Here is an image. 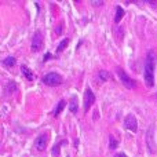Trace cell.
<instances>
[{
	"instance_id": "6da1fadb",
	"label": "cell",
	"mask_w": 157,
	"mask_h": 157,
	"mask_svg": "<svg viewBox=\"0 0 157 157\" xmlns=\"http://www.w3.org/2000/svg\"><path fill=\"white\" fill-rule=\"evenodd\" d=\"M145 81H146L147 87L155 86V63L152 61V57H147L146 62H145Z\"/></svg>"
},
{
	"instance_id": "7a4b0ae2",
	"label": "cell",
	"mask_w": 157,
	"mask_h": 157,
	"mask_svg": "<svg viewBox=\"0 0 157 157\" xmlns=\"http://www.w3.org/2000/svg\"><path fill=\"white\" fill-rule=\"evenodd\" d=\"M116 72H117V76H119L120 81H121V84L125 87V88H128V90L135 88V81H134L132 78L128 76V75L125 73V72L123 71L121 68H117V69H116Z\"/></svg>"
},
{
	"instance_id": "3957f363",
	"label": "cell",
	"mask_w": 157,
	"mask_h": 157,
	"mask_svg": "<svg viewBox=\"0 0 157 157\" xmlns=\"http://www.w3.org/2000/svg\"><path fill=\"white\" fill-rule=\"evenodd\" d=\"M43 83L47 84V86H51V87L61 86V84H62V77L58 73H55V72H51V73H47L46 76L43 77Z\"/></svg>"
},
{
	"instance_id": "277c9868",
	"label": "cell",
	"mask_w": 157,
	"mask_h": 157,
	"mask_svg": "<svg viewBox=\"0 0 157 157\" xmlns=\"http://www.w3.org/2000/svg\"><path fill=\"white\" fill-rule=\"evenodd\" d=\"M124 127L128 131H132V132L138 131V121H136V117L134 114H128L124 119Z\"/></svg>"
},
{
	"instance_id": "5b68a950",
	"label": "cell",
	"mask_w": 157,
	"mask_h": 157,
	"mask_svg": "<svg viewBox=\"0 0 157 157\" xmlns=\"http://www.w3.org/2000/svg\"><path fill=\"white\" fill-rule=\"evenodd\" d=\"M41 48H43V36L40 32H36L32 39V51L39 52Z\"/></svg>"
},
{
	"instance_id": "8992f818",
	"label": "cell",
	"mask_w": 157,
	"mask_h": 157,
	"mask_svg": "<svg viewBox=\"0 0 157 157\" xmlns=\"http://www.w3.org/2000/svg\"><path fill=\"white\" fill-rule=\"evenodd\" d=\"M95 102V95L92 92L91 88H87L84 92V110L88 112V109L92 106V103Z\"/></svg>"
},
{
	"instance_id": "52a82bcc",
	"label": "cell",
	"mask_w": 157,
	"mask_h": 157,
	"mask_svg": "<svg viewBox=\"0 0 157 157\" xmlns=\"http://www.w3.org/2000/svg\"><path fill=\"white\" fill-rule=\"evenodd\" d=\"M47 144H48V135H47V134H41V135H39L37 138H36L35 147L39 150V152H43V150L46 149Z\"/></svg>"
},
{
	"instance_id": "ba28073f",
	"label": "cell",
	"mask_w": 157,
	"mask_h": 157,
	"mask_svg": "<svg viewBox=\"0 0 157 157\" xmlns=\"http://www.w3.org/2000/svg\"><path fill=\"white\" fill-rule=\"evenodd\" d=\"M21 71H22V73H24V76L28 78L29 81H32L33 78H35V76H33V72L30 71L28 66H25V65H22V68H21Z\"/></svg>"
},
{
	"instance_id": "9c48e42d",
	"label": "cell",
	"mask_w": 157,
	"mask_h": 157,
	"mask_svg": "<svg viewBox=\"0 0 157 157\" xmlns=\"http://www.w3.org/2000/svg\"><path fill=\"white\" fill-rule=\"evenodd\" d=\"M123 17H124V10H123V7L117 6V7H116V15H114V22H116V24H119V22L121 21Z\"/></svg>"
},
{
	"instance_id": "30bf717a",
	"label": "cell",
	"mask_w": 157,
	"mask_h": 157,
	"mask_svg": "<svg viewBox=\"0 0 157 157\" xmlns=\"http://www.w3.org/2000/svg\"><path fill=\"white\" fill-rule=\"evenodd\" d=\"M69 110H71L72 113H76L77 112V98L75 97V95L71 98V102H69Z\"/></svg>"
},
{
	"instance_id": "8fae6325",
	"label": "cell",
	"mask_w": 157,
	"mask_h": 157,
	"mask_svg": "<svg viewBox=\"0 0 157 157\" xmlns=\"http://www.w3.org/2000/svg\"><path fill=\"white\" fill-rule=\"evenodd\" d=\"M146 142H147V146H149L150 152H152V153L156 152V146H153V145H152V128L147 131V139H146Z\"/></svg>"
},
{
	"instance_id": "7c38bea8",
	"label": "cell",
	"mask_w": 157,
	"mask_h": 157,
	"mask_svg": "<svg viewBox=\"0 0 157 157\" xmlns=\"http://www.w3.org/2000/svg\"><path fill=\"white\" fill-rule=\"evenodd\" d=\"M15 62L17 61H15V58L14 57H7L4 61H3V65L7 66V68H13V66L15 65Z\"/></svg>"
},
{
	"instance_id": "4fadbf2b",
	"label": "cell",
	"mask_w": 157,
	"mask_h": 157,
	"mask_svg": "<svg viewBox=\"0 0 157 157\" xmlns=\"http://www.w3.org/2000/svg\"><path fill=\"white\" fill-rule=\"evenodd\" d=\"M69 41H71V40H69V39H65V40H62V41H61V43H59V46L57 47V52H58V54H59V52H62L63 50H65L66 47H68Z\"/></svg>"
},
{
	"instance_id": "5bb4252c",
	"label": "cell",
	"mask_w": 157,
	"mask_h": 157,
	"mask_svg": "<svg viewBox=\"0 0 157 157\" xmlns=\"http://www.w3.org/2000/svg\"><path fill=\"white\" fill-rule=\"evenodd\" d=\"M65 105H66V102H65V101H59V103H58V105H57V109H55V110H54V116H58V114H59L61 113V112H62L63 110V108H65Z\"/></svg>"
},
{
	"instance_id": "9a60e30c",
	"label": "cell",
	"mask_w": 157,
	"mask_h": 157,
	"mask_svg": "<svg viewBox=\"0 0 157 157\" xmlns=\"http://www.w3.org/2000/svg\"><path fill=\"white\" fill-rule=\"evenodd\" d=\"M109 147H110V150H114L117 147V141L114 139L113 135L109 136Z\"/></svg>"
},
{
	"instance_id": "2e32d148",
	"label": "cell",
	"mask_w": 157,
	"mask_h": 157,
	"mask_svg": "<svg viewBox=\"0 0 157 157\" xmlns=\"http://www.w3.org/2000/svg\"><path fill=\"white\" fill-rule=\"evenodd\" d=\"M108 78H110V73L106 71H101L99 72V80L101 81H106Z\"/></svg>"
},
{
	"instance_id": "e0dca14e",
	"label": "cell",
	"mask_w": 157,
	"mask_h": 157,
	"mask_svg": "<svg viewBox=\"0 0 157 157\" xmlns=\"http://www.w3.org/2000/svg\"><path fill=\"white\" fill-rule=\"evenodd\" d=\"M62 145V142L61 144H58L57 146H54V149H52V156L54 157H58V155H59V146Z\"/></svg>"
},
{
	"instance_id": "ac0fdd59",
	"label": "cell",
	"mask_w": 157,
	"mask_h": 157,
	"mask_svg": "<svg viewBox=\"0 0 157 157\" xmlns=\"http://www.w3.org/2000/svg\"><path fill=\"white\" fill-rule=\"evenodd\" d=\"M114 157H127V156H125L124 153H117V155L114 156Z\"/></svg>"
},
{
	"instance_id": "d6986e66",
	"label": "cell",
	"mask_w": 157,
	"mask_h": 157,
	"mask_svg": "<svg viewBox=\"0 0 157 157\" xmlns=\"http://www.w3.org/2000/svg\"><path fill=\"white\" fill-rule=\"evenodd\" d=\"M50 57H51V55H50V54H47V55H46V57H44V61H47V59H48V58H50Z\"/></svg>"
},
{
	"instance_id": "ffe728a7",
	"label": "cell",
	"mask_w": 157,
	"mask_h": 157,
	"mask_svg": "<svg viewBox=\"0 0 157 157\" xmlns=\"http://www.w3.org/2000/svg\"><path fill=\"white\" fill-rule=\"evenodd\" d=\"M94 4H99L101 6V4H103V2H94Z\"/></svg>"
}]
</instances>
